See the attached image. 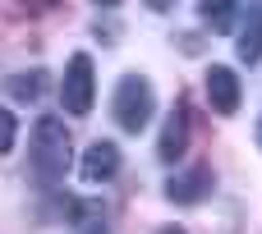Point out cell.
<instances>
[{
	"label": "cell",
	"instance_id": "1",
	"mask_svg": "<svg viewBox=\"0 0 262 234\" xmlns=\"http://www.w3.org/2000/svg\"><path fill=\"white\" fill-rule=\"evenodd\" d=\"M28 152H32V170H37V179H46V184L64 179L69 156H74V143H69L64 120L41 115V120L32 124V143H28Z\"/></svg>",
	"mask_w": 262,
	"mask_h": 234
},
{
	"label": "cell",
	"instance_id": "2",
	"mask_svg": "<svg viewBox=\"0 0 262 234\" xmlns=\"http://www.w3.org/2000/svg\"><path fill=\"white\" fill-rule=\"evenodd\" d=\"M111 115L124 133H143L157 115V97H152V83L143 74H124L115 83V97H111Z\"/></svg>",
	"mask_w": 262,
	"mask_h": 234
},
{
	"label": "cell",
	"instance_id": "3",
	"mask_svg": "<svg viewBox=\"0 0 262 234\" xmlns=\"http://www.w3.org/2000/svg\"><path fill=\"white\" fill-rule=\"evenodd\" d=\"M92 97H97V69H92V55H74L64 64V83H60V101L69 115H88L92 110Z\"/></svg>",
	"mask_w": 262,
	"mask_h": 234
},
{
	"label": "cell",
	"instance_id": "4",
	"mask_svg": "<svg viewBox=\"0 0 262 234\" xmlns=\"http://www.w3.org/2000/svg\"><path fill=\"white\" fill-rule=\"evenodd\" d=\"M203 193H212V170H207V166H189V170H175V175L166 179V198L180 202V207L203 202Z\"/></svg>",
	"mask_w": 262,
	"mask_h": 234
},
{
	"label": "cell",
	"instance_id": "5",
	"mask_svg": "<svg viewBox=\"0 0 262 234\" xmlns=\"http://www.w3.org/2000/svg\"><path fill=\"white\" fill-rule=\"evenodd\" d=\"M207 101H212L216 115H235L239 110V78H235V69H226V64L207 69Z\"/></svg>",
	"mask_w": 262,
	"mask_h": 234
},
{
	"label": "cell",
	"instance_id": "6",
	"mask_svg": "<svg viewBox=\"0 0 262 234\" xmlns=\"http://www.w3.org/2000/svg\"><path fill=\"white\" fill-rule=\"evenodd\" d=\"M184 147H189V106H175V110L166 115L161 138H157V156L175 166V161L184 156Z\"/></svg>",
	"mask_w": 262,
	"mask_h": 234
},
{
	"label": "cell",
	"instance_id": "7",
	"mask_svg": "<svg viewBox=\"0 0 262 234\" xmlns=\"http://www.w3.org/2000/svg\"><path fill=\"white\" fill-rule=\"evenodd\" d=\"M115 170H120V147L115 143H92L78 161V175L88 184H106V179H115Z\"/></svg>",
	"mask_w": 262,
	"mask_h": 234
},
{
	"label": "cell",
	"instance_id": "8",
	"mask_svg": "<svg viewBox=\"0 0 262 234\" xmlns=\"http://www.w3.org/2000/svg\"><path fill=\"white\" fill-rule=\"evenodd\" d=\"M239 60L244 64H258L262 60V5H249V14H244V23H239Z\"/></svg>",
	"mask_w": 262,
	"mask_h": 234
},
{
	"label": "cell",
	"instance_id": "9",
	"mask_svg": "<svg viewBox=\"0 0 262 234\" xmlns=\"http://www.w3.org/2000/svg\"><path fill=\"white\" fill-rule=\"evenodd\" d=\"M203 9V23L212 28V32H230L235 23H239V9L244 5H235V0H207V5H198Z\"/></svg>",
	"mask_w": 262,
	"mask_h": 234
},
{
	"label": "cell",
	"instance_id": "10",
	"mask_svg": "<svg viewBox=\"0 0 262 234\" xmlns=\"http://www.w3.org/2000/svg\"><path fill=\"white\" fill-rule=\"evenodd\" d=\"M74 234H106V212L97 202H78L74 207Z\"/></svg>",
	"mask_w": 262,
	"mask_h": 234
},
{
	"label": "cell",
	"instance_id": "11",
	"mask_svg": "<svg viewBox=\"0 0 262 234\" xmlns=\"http://www.w3.org/2000/svg\"><path fill=\"white\" fill-rule=\"evenodd\" d=\"M41 83H46V74H18V78H9V92L18 97V101H37L41 97Z\"/></svg>",
	"mask_w": 262,
	"mask_h": 234
},
{
	"label": "cell",
	"instance_id": "12",
	"mask_svg": "<svg viewBox=\"0 0 262 234\" xmlns=\"http://www.w3.org/2000/svg\"><path fill=\"white\" fill-rule=\"evenodd\" d=\"M14 138H18V120H14V110H0V156L14 147Z\"/></svg>",
	"mask_w": 262,
	"mask_h": 234
},
{
	"label": "cell",
	"instance_id": "13",
	"mask_svg": "<svg viewBox=\"0 0 262 234\" xmlns=\"http://www.w3.org/2000/svg\"><path fill=\"white\" fill-rule=\"evenodd\" d=\"M157 234H184V230H180V225H161Z\"/></svg>",
	"mask_w": 262,
	"mask_h": 234
},
{
	"label": "cell",
	"instance_id": "14",
	"mask_svg": "<svg viewBox=\"0 0 262 234\" xmlns=\"http://www.w3.org/2000/svg\"><path fill=\"white\" fill-rule=\"evenodd\" d=\"M258 143H262V120H258Z\"/></svg>",
	"mask_w": 262,
	"mask_h": 234
}]
</instances>
